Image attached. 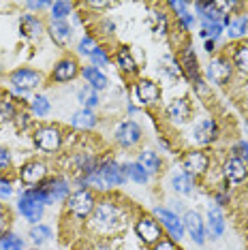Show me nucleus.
Listing matches in <instances>:
<instances>
[{"label":"nucleus","mask_w":248,"mask_h":250,"mask_svg":"<svg viewBox=\"0 0 248 250\" xmlns=\"http://www.w3.org/2000/svg\"><path fill=\"white\" fill-rule=\"evenodd\" d=\"M9 82H11V86L18 90L20 94H26V92H30V90L43 86L45 77H43V73L37 71V69L20 66V69H15V71L9 75Z\"/></svg>","instance_id":"6"},{"label":"nucleus","mask_w":248,"mask_h":250,"mask_svg":"<svg viewBox=\"0 0 248 250\" xmlns=\"http://www.w3.org/2000/svg\"><path fill=\"white\" fill-rule=\"evenodd\" d=\"M0 250H24V240L15 233L4 231L0 233Z\"/></svg>","instance_id":"33"},{"label":"nucleus","mask_w":248,"mask_h":250,"mask_svg":"<svg viewBox=\"0 0 248 250\" xmlns=\"http://www.w3.org/2000/svg\"><path fill=\"white\" fill-rule=\"evenodd\" d=\"M229 201V195H225V192H218V195H216V203H221V206H223V203H227Z\"/></svg>","instance_id":"49"},{"label":"nucleus","mask_w":248,"mask_h":250,"mask_svg":"<svg viewBox=\"0 0 248 250\" xmlns=\"http://www.w3.org/2000/svg\"><path fill=\"white\" fill-rule=\"evenodd\" d=\"M47 171H49L47 163L35 158V161H28V163L21 165L20 171H18V178L26 188H35V186L43 184V182L47 180Z\"/></svg>","instance_id":"8"},{"label":"nucleus","mask_w":248,"mask_h":250,"mask_svg":"<svg viewBox=\"0 0 248 250\" xmlns=\"http://www.w3.org/2000/svg\"><path fill=\"white\" fill-rule=\"evenodd\" d=\"M97 124H99V118L92 109H80L73 113L71 118V126L77 130H92L97 128Z\"/></svg>","instance_id":"25"},{"label":"nucleus","mask_w":248,"mask_h":250,"mask_svg":"<svg viewBox=\"0 0 248 250\" xmlns=\"http://www.w3.org/2000/svg\"><path fill=\"white\" fill-rule=\"evenodd\" d=\"M82 77L88 82V86L92 90H105L107 86H109V79H107V75H103L101 73V69H97V66H82Z\"/></svg>","instance_id":"26"},{"label":"nucleus","mask_w":248,"mask_h":250,"mask_svg":"<svg viewBox=\"0 0 248 250\" xmlns=\"http://www.w3.org/2000/svg\"><path fill=\"white\" fill-rule=\"evenodd\" d=\"M144 137V130L139 126L137 122L133 120H124L116 126V133H114V139L118 141V146L120 147H135L142 141Z\"/></svg>","instance_id":"10"},{"label":"nucleus","mask_w":248,"mask_h":250,"mask_svg":"<svg viewBox=\"0 0 248 250\" xmlns=\"http://www.w3.org/2000/svg\"><path fill=\"white\" fill-rule=\"evenodd\" d=\"M97 195H94V190L90 188H77L73 190L69 199H66V214L71 216V218L80 220V223H83V220H88L90 216H92L94 208H97Z\"/></svg>","instance_id":"2"},{"label":"nucleus","mask_w":248,"mask_h":250,"mask_svg":"<svg viewBox=\"0 0 248 250\" xmlns=\"http://www.w3.org/2000/svg\"><path fill=\"white\" fill-rule=\"evenodd\" d=\"M45 32V26L43 21L37 18V15H21L20 18V35L26 37V39H39Z\"/></svg>","instance_id":"21"},{"label":"nucleus","mask_w":248,"mask_h":250,"mask_svg":"<svg viewBox=\"0 0 248 250\" xmlns=\"http://www.w3.org/2000/svg\"><path fill=\"white\" fill-rule=\"evenodd\" d=\"M43 186H45V190L49 192V197H52L54 203L56 201H66L69 195H71V186L64 178H49V180L43 182Z\"/></svg>","instance_id":"22"},{"label":"nucleus","mask_w":248,"mask_h":250,"mask_svg":"<svg viewBox=\"0 0 248 250\" xmlns=\"http://www.w3.org/2000/svg\"><path fill=\"white\" fill-rule=\"evenodd\" d=\"M171 188L176 190V192H180V195H190V192L195 190V178H190V175L184 173V171L173 173Z\"/></svg>","instance_id":"29"},{"label":"nucleus","mask_w":248,"mask_h":250,"mask_svg":"<svg viewBox=\"0 0 248 250\" xmlns=\"http://www.w3.org/2000/svg\"><path fill=\"white\" fill-rule=\"evenodd\" d=\"M159 99H161V88L156 82L145 79V77H139L137 82H135V101H137L142 107L156 105Z\"/></svg>","instance_id":"11"},{"label":"nucleus","mask_w":248,"mask_h":250,"mask_svg":"<svg viewBox=\"0 0 248 250\" xmlns=\"http://www.w3.org/2000/svg\"><path fill=\"white\" fill-rule=\"evenodd\" d=\"M246 30H248L246 15H235V18H231V21L227 24V37L231 39V41H238V39H242L246 35Z\"/></svg>","instance_id":"30"},{"label":"nucleus","mask_w":248,"mask_h":250,"mask_svg":"<svg viewBox=\"0 0 248 250\" xmlns=\"http://www.w3.org/2000/svg\"><path fill=\"white\" fill-rule=\"evenodd\" d=\"M193 139L201 146H207V144H212V141H216L218 139L216 120H214V118H204V120L197 122L193 128Z\"/></svg>","instance_id":"17"},{"label":"nucleus","mask_w":248,"mask_h":250,"mask_svg":"<svg viewBox=\"0 0 248 250\" xmlns=\"http://www.w3.org/2000/svg\"><path fill=\"white\" fill-rule=\"evenodd\" d=\"M28 235H30V240H32V244H45V242H49L54 237V233H52V229H49L47 225H32L30 227V231H28Z\"/></svg>","instance_id":"32"},{"label":"nucleus","mask_w":248,"mask_h":250,"mask_svg":"<svg viewBox=\"0 0 248 250\" xmlns=\"http://www.w3.org/2000/svg\"><path fill=\"white\" fill-rule=\"evenodd\" d=\"M154 218L163 225V229L169 231V237H171L173 242H178L184 237V225L173 212H169L165 208H154Z\"/></svg>","instance_id":"14"},{"label":"nucleus","mask_w":248,"mask_h":250,"mask_svg":"<svg viewBox=\"0 0 248 250\" xmlns=\"http://www.w3.org/2000/svg\"><path fill=\"white\" fill-rule=\"evenodd\" d=\"M154 32L159 37L169 35V15L163 13V11H156L154 13Z\"/></svg>","instance_id":"37"},{"label":"nucleus","mask_w":248,"mask_h":250,"mask_svg":"<svg viewBox=\"0 0 248 250\" xmlns=\"http://www.w3.org/2000/svg\"><path fill=\"white\" fill-rule=\"evenodd\" d=\"M88 58H90V62H92V66H97V69L109 64V54H107V49L99 47V45H97V49H94V52L88 56Z\"/></svg>","instance_id":"39"},{"label":"nucleus","mask_w":248,"mask_h":250,"mask_svg":"<svg viewBox=\"0 0 248 250\" xmlns=\"http://www.w3.org/2000/svg\"><path fill=\"white\" fill-rule=\"evenodd\" d=\"M73 4L66 2V0H58V2L52 4V21H66V18L71 15Z\"/></svg>","instance_id":"35"},{"label":"nucleus","mask_w":248,"mask_h":250,"mask_svg":"<svg viewBox=\"0 0 248 250\" xmlns=\"http://www.w3.org/2000/svg\"><path fill=\"white\" fill-rule=\"evenodd\" d=\"M246 94H248V86H246Z\"/></svg>","instance_id":"51"},{"label":"nucleus","mask_w":248,"mask_h":250,"mask_svg":"<svg viewBox=\"0 0 248 250\" xmlns=\"http://www.w3.org/2000/svg\"><path fill=\"white\" fill-rule=\"evenodd\" d=\"M97 49V41H94V37H90V35H86L80 41V45H77V52H80L82 56H90Z\"/></svg>","instance_id":"40"},{"label":"nucleus","mask_w":248,"mask_h":250,"mask_svg":"<svg viewBox=\"0 0 248 250\" xmlns=\"http://www.w3.org/2000/svg\"><path fill=\"white\" fill-rule=\"evenodd\" d=\"M152 250H180V248H178V242H173L171 237H169V240H167V237H163V240L156 244Z\"/></svg>","instance_id":"45"},{"label":"nucleus","mask_w":248,"mask_h":250,"mask_svg":"<svg viewBox=\"0 0 248 250\" xmlns=\"http://www.w3.org/2000/svg\"><path fill=\"white\" fill-rule=\"evenodd\" d=\"M15 122H18L20 128H26L28 124H30V116H28V113H20L18 111V116H15Z\"/></svg>","instance_id":"47"},{"label":"nucleus","mask_w":248,"mask_h":250,"mask_svg":"<svg viewBox=\"0 0 248 250\" xmlns=\"http://www.w3.org/2000/svg\"><path fill=\"white\" fill-rule=\"evenodd\" d=\"M207 167H210V156H207V152H204V150H188L182 156V169L190 178L206 175Z\"/></svg>","instance_id":"9"},{"label":"nucleus","mask_w":248,"mask_h":250,"mask_svg":"<svg viewBox=\"0 0 248 250\" xmlns=\"http://www.w3.org/2000/svg\"><path fill=\"white\" fill-rule=\"evenodd\" d=\"M11 197H13V184L4 175H0V201H7Z\"/></svg>","instance_id":"42"},{"label":"nucleus","mask_w":248,"mask_h":250,"mask_svg":"<svg viewBox=\"0 0 248 250\" xmlns=\"http://www.w3.org/2000/svg\"><path fill=\"white\" fill-rule=\"evenodd\" d=\"M244 130H246V137H248V120H246V124H244Z\"/></svg>","instance_id":"50"},{"label":"nucleus","mask_w":248,"mask_h":250,"mask_svg":"<svg viewBox=\"0 0 248 250\" xmlns=\"http://www.w3.org/2000/svg\"><path fill=\"white\" fill-rule=\"evenodd\" d=\"M9 223H11V214H9L7 206H0V233H4V231H7Z\"/></svg>","instance_id":"44"},{"label":"nucleus","mask_w":248,"mask_h":250,"mask_svg":"<svg viewBox=\"0 0 248 250\" xmlns=\"http://www.w3.org/2000/svg\"><path fill=\"white\" fill-rule=\"evenodd\" d=\"M190 116H193V105H190V99H186V96H178V99H173L171 103L167 105L165 109V118L171 124H176V126H182L190 120Z\"/></svg>","instance_id":"12"},{"label":"nucleus","mask_w":248,"mask_h":250,"mask_svg":"<svg viewBox=\"0 0 248 250\" xmlns=\"http://www.w3.org/2000/svg\"><path fill=\"white\" fill-rule=\"evenodd\" d=\"M43 208L45 206H41L39 201H32V199H28V197H20V201H18L20 214L24 216L30 225H39V220L43 218Z\"/></svg>","instance_id":"20"},{"label":"nucleus","mask_w":248,"mask_h":250,"mask_svg":"<svg viewBox=\"0 0 248 250\" xmlns=\"http://www.w3.org/2000/svg\"><path fill=\"white\" fill-rule=\"evenodd\" d=\"M207 233H210L214 240L223 237V233H225V214L218 206L207 208Z\"/></svg>","instance_id":"24"},{"label":"nucleus","mask_w":248,"mask_h":250,"mask_svg":"<svg viewBox=\"0 0 248 250\" xmlns=\"http://www.w3.org/2000/svg\"><path fill=\"white\" fill-rule=\"evenodd\" d=\"M223 178L231 186H238V184H242V182H246L248 180V167H246V163L240 161V158H235V156L227 158L225 165H223Z\"/></svg>","instance_id":"15"},{"label":"nucleus","mask_w":248,"mask_h":250,"mask_svg":"<svg viewBox=\"0 0 248 250\" xmlns=\"http://www.w3.org/2000/svg\"><path fill=\"white\" fill-rule=\"evenodd\" d=\"M124 171H126V178H131L135 184H148V180H150L148 171H145V169H144L139 163H128V165H124Z\"/></svg>","instance_id":"31"},{"label":"nucleus","mask_w":248,"mask_h":250,"mask_svg":"<svg viewBox=\"0 0 248 250\" xmlns=\"http://www.w3.org/2000/svg\"><path fill=\"white\" fill-rule=\"evenodd\" d=\"M180 69H182L184 73V77L188 79V82H197V79H201L199 77V62H197V56L193 52V47L190 45H184L182 47V52H180Z\"/></svg>","instance_id":"18"},{"label":"nucleus","mask_w":248,"mask_h":250,"mask_svg":"<svg viewBox=\"0 0 248 250\" xmlns=\"http://www.w3.org/2000/svg\"><path fill=\"white\" fill-rule=\"evenodd\" d=\"M182 225H184V231H188V235L193 237L195 244H204L206 242V225H204V218L199 216V212L195 209H188L182 218Z\"/></svg>","instance_id":"16"},{"label":"nucleus","mask_w":248,"mask_h":250,"mask_svg":"<svg viewBox=\"0 0 248 250\" xmlns=\"http://www.w3.org/2000/svg\"><path fill=\"white\" fill-rule=\"evenodd\" d=\"M77 75H80V64H77V60L73 58V56H64V58H60L54 64L49 79H52L54 83H66V82H73Z\"/></svg>","instance_id":"13"},{"label":"nucleus","mask_w":248,"mask_h":250,"mask_svg":"<svg viewBox=\"0 0 248 250\" xmlns=\"http://www.w3.org/2000/svg\"><path fill=\"white\" fill-rule=\"evenodd\" d=\"M233 64H231V58L227 54H218L214 56L210 60V64H207V79H210L212 83H216V86H227L231 82V77H233Z\"/></svg>","instance_id":"7"},{"label":"nucleus","mask_w":248,"mask_h":250,"mask_svg":"<svg viewBox=\"0 0 248 250\" xmlns=\"http://www.w3.org/2000/svg\"><path fill=\"white\" fill-rule=\"evenodd\" d=\"M97 178L103 186V190L114 188V186H122L126 182V171H124V165H118L116 161L107 158V161H101L97 167Z\"/></svg>","instance_id":"5"},{"label":"nucleus","mask_w":248,"mask_h":250,"mask_svg":"<svg viewBox=\"0 0 248 250\" xmlns=\"http://www.w3.org/2000/svg\"><path fill=\"white\" fill-rule=\"evenodd\" d=\"M114 62H116L118 69H120L122 75L135 77L139 73L137 60L133 58V54H131V49H128V47H118L116 49V56H114Z\"/></svg>","instance_id":"19"},{"label":"nucleus","mask_w":248,"mask_h":250,"mask_svg":"<svg viewBox=\"0 0 248 250\" xmlns=\"http://www.w3.org/2000/svg\"><path fill=\"white\" fill-rule=\"evenodd\" d=\"M206 52H207V54H214V52H216V45H214L212 39H207V41H206Z\"/></svg>","instance_id":"48"},{"label":"nucleus","mask_w":248,"mask_h":250,"mask_svg":"<svg viewBox=\"0 0 248 250\" xmlns=\"http://www.w3.org/2000/svg\"><path fill=\"white\" fill-rule=\"evenodd\" d=\"M135 233L145 246L154 248L163 240V225L152 214H142L135 220Z\"/></svg>","instance_id":"4"},{"label":"nucleus","mask_w":248,"mask_h":250,"mask_svg":"<svg viewBox=\"0 0 248 250\" xmlns=\"http://www.w3.org/2000/svg\"><path fill=\"white\" fill-rule=\"evenodd\" d=\"M54 2H45V0H41V2H26L28 9H35V11H43V9H52Z\"/></svg>","instance_id":"46"},{"label":"nucleus","mask_w":248,"mask_h":250,"mask_svg":"<svg viewBox=\"0 0 248 250\" xmlns=\"http://www.w3.org/2000/svg\"><path fill=\"white\" fill-rule=\"evenodd\" d=\"M49 109H52V105H49V99L47 96H43V94H39L32 99V103H30V111H32V116H37V118H45L49 113Z\"/></svg>","instance_id":"34"},{"label":"nucleus","mask_w":248,"mask_h":250,"mask_svg":"<svg viewBox=\"0 0 248 250\" xmlns=\"http://www.w3.org/2000/svg\"><path fill=\"white\" fill-rule=\"evenodd\" d=\"M77 99L82 101V105H83V109H94V107L99 105V96H97V90H92L86 83L82 90H80V94H77Z\"/></svg>","instance_id":"36"},{"label":"nucleus","mask_w":248,"mask_h":250,"mask_svg":"<svg viewBox=\"0 0 248 250\" xmlns=\"http://www.w3.org/2000/svg\"><path fill=\"white\" fill-rule=\"evenodd\" d=\"M11 167V150L0 146V173H7Z\"/></svg>","instance_id":"43"},{"label":"nucleus","mask_w":248,"mask_h":250,"mask_svg":"<svg viewBox=\"0 0 248 250\" xmlns=\"http://www.w3.org/2000/svg\"><path fill=\"white\" fill-rule=\"evenodd\" d=\"M15 116H18V109H15L13 101H11L9 96L0 99V118H2V120H15Z\"/></svg>","instance_id":"38"},{"label":"nucleus","mask_w":248,"mask_h":250,"mask_svg":"<svg viewBox=\"0 0 248 250\" xmlns=\"http://www.w3.org/2000/svg\"><path fill=\"white\" fill-rule=\"evenodd\" d=\"M47 32L58 47H66L73 41V28L69 26V21H52Z\"/></svg>","instance_id":"23"},{"label":"nucleus","mask_w":248,"mask_h":250,"mask_svg":"<svg viewBox=\"0 0 248 250\" xmlns=\"http://www.w3.org/2000/svg\"><path fill=\"white\" fill-rule=\"evenodd\" d=\"M137 163L142 165V167L148 171V175H154V173H159L161 171V167H163V161H161V156L156 154L154 150H144V152H139V156H137Z\"/></svg>","instance_id":"27"},{"label":"nucleus","mask_w":248,"mask_h":250,"mask_svg":"<svg viewBox=\"0 0 248 250\" xmlns=\"http://www.w3.org/2000/svg\"><path fill=\"white\" fill-rule=\"evenodd\" d=\"M124 225H126V212H124L122 201L114 197H103L101 201H97V208H94L88 223L90 229L101 233V235L120 231L124 229Z\"/></svg>","instance_id":"1"},{"label":"nucleus","mask_w":248,"mask_h":250,"mask_svg":"<svg viewBox=\"0 0 248 250\" xmlns=\"http://www.w3.org/2000/svg\"><path fill=\"white\" fill-rule=\"evenodd\" d=\"M231 156L240 158V161L248 163V141H238L233 147H231Z\"/></svg>","instance_id":"41"},{"label":"nucleus","mask_w":248,"mask_h":250,"mask_svg":"<svg viewBox=\"0 0 248 250\" xmlns=\"http://www.w3.org/2000/svg\"><path fill=\"white\" fill-rule=\"evenodd\" d=\"M32 141H35L37 150L45 152V154H56V152H60V147H62L64 133H62V128L56 126V124H43V126L35 128Z\"/></svg>","instance_id":"3"},{"label":"nucleus","mask_w":248,"mask_h":250,"mask_svg":"<svg viewBox=\"0 0 248 250\" xmlns=\"http://www.w3.org/2000/svg\"><path fill=\"white\" fill-rule=\"evenodd\" d=\"M231 64L233 69L242 73V75H248V43H240L233 47V54H231Z\"/></svg>","instance_id":"28"}]
</instances>
